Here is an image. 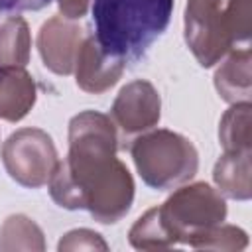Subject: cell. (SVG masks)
<instances>
[{"label": "cell", "instance_id": "cell-13", "mask_svg": "<svg viewBox=\"0 0 252 252\" xmlns=\"http://www.w3.org/2000/svg\"><path fill=\"white\" fill-rule=\"evenodd\" d=\"M250 171V152H224L213 169L217 191L228 199L248 201L252 195Z\"/></svg>", "mask_w": 252, "mask_h": 252}, {"label": "cell", "instance_id": "cell-15", "mask_svg": "<svg viewBox=\"0 0 252 252\" xmlns=\"http://www.w3.org/2000/svg\"><path fill=\"white\" fill-rule=\"evenodd\" d=\"M250 102H234L222 114L219 124V140L224 152H250L252 132H250Z\"/></svg>", "mask_w": 252, "mask_h": 252}, {"label": "cell", "instance_id": "cell-14", "mask_svg": "<svg viewBox=\"0 0 252 252\" xmlns=\"http://www.w3.org/2000/svg\"><path fill=\"white\" fill-rule=\"evenodd\" d=\"M32 37L28 22L12 16L0 24V67H26L30 61Z\"/></svg>", "mask_w": 252, "mask_h": 252}, {"label": "cell", "instance_id": "cell-3", "mask_svg": "<svg viewBox=\"0 0 252 252\" xmlns=\"http://www.w3.org/2000/svg\"><path fill=\"white\" fill-rule=\"evenodd\" d=\"M130 156L142 181L158 191L177 189L195 177L199 154L193 142L173 130H148L130 144Z\"/></svg>", "mask_w": 252, "mask_h": 252}, {"label": "cell", "instance_id": "cell-17", "mask_svg": "<svg viewBox=\"0 0 252 252\" xmlns=\"http://www.w3.org/2000/svg\"><path fill=\"white\" fill-rule=\"evenodd\" d=\"M41 228L26 215H12L0 226V250H43Z\"/></svg>", "mask_w": 252, "mask_h": 252}, {"label": "cell", "instance_id": "cell-6", "mask_svg": "<svg viewBox=\"0 0 252 252\" xmlns=\"http://www.w3.org/2000/svg\"><path fill=\"white\" fill-rule=\"evenodd\" d=\"M185 41L201 67L217 65L236 47L226 16V0H187Z\"/></svg>", "mask_w": 252, "mask_h": 252}, {"label": "cell", "instance_id": "cell-11", "mask_svg": "<svg viewBox=\"0 0 252 252\" xmlns=\"http://www.w3.org/2000/svg\"><path fill=\"white\" fill-rule=\"evenodd\" d=\"M37 87L24 67H0V118L20 122L35 104Z\"/></svg>", "mask_w": 252, "mask_h": 252}, {"label": "cell", "instance_id": "cell-2", "mask_svg": "<svg viewBox=\"0 0 252 252\" xmlns=\"http://www.w3.org/2000/svg\"><path fill=\"white\" fill-rule=\"evenodd\" d=\"M94 39L126 65L144 57L165 32L173 0H93Z\"/></svg>", "mask_w": 252, "mask_h": 252}, {"label": "cell", "instance_id": "cell-21", "mask_svg": "<svg viewBox=\"0 0 252 252\" xmlns=\"http://www.w3.org/2000/svg\"><path fill=\"white\" fill-rule=\"evenodd\" d=\"M53 0H0V14H20L37 12L49 6Z\"/></svg>", "mask_w": 252, "mask_h": 252}, {"label": "cell", "instance_id": "cell-22", "mask_svg": "<svg viewBox=\"0 0 252 252\" xmlns=\"http://www.w3.org/2000/svg\"><path fill=\"white\" fill-rule=\"evenodd\" d=\"M91 2L93 0H57L61 16L67 20H81L87 14Z\"/></svg>", "mask_w": 252, "mask_h": 252}, {"label": "cell", "instance_id": "cell-5", "mask_svg": "<svg viewBox=\"0 0 252 252\" xmlns=\"http://www.w3.org/2000/svg\"><path fill=\"white\" fill-rule=\"evenodd\" d=\"M6 173L22 187L37 189L47 185L59 158L51 136L41 128H20L2 146Z\"/></svg>", "mask_w": 252, "mask_h": 252}, {"label": "cell", "instance_id": "cell-20", "mask_svg": "<svg viewBox=\"0 0 252 252\" xmlns=\"http://www.w3.org/2000/svg\"><path fill=\"white\" fill-rule=\"evenodd\" d=\"M57 248L63 250H108V244L104 238L91 230V228H75L69 230L57 244Z\"/></svg>", "mask_w": 252, "mask_h": 252}, {"label": "cell", "instance_id": "cell-16", "mask_svg": "<svg viewBox=\"0 0 252 252\" xmlns=\"http://www.w3.org/2000/svg\"><path fill=\"white\" fill-rule=\"evenodd\" d=\"M128 240L136 250H167L173 248L175 242L169 236L158 207L146 211L130 228Z\"/></svg>", "mask_w": 252, "mask_h": 252}, {"label": "cell", "instance_id": "cell-9", "mask_svg": "<svg viewBox=\"0 0 252 252\" xmlns=\"http://www.w3.org/2000/svg\"><path fill=\"white\" fill-rule=\"evenodd\" d=\"M83 28L63 16L49 18L37 33V49L43 65L55 75H71L83 43Z\"/></svg>", "mask_w": 252, "mask_h": 252}, {"label": "cell", "instance_id": "cell-12", "mask_svg": "<svg viewBox=\"0 0 252 252\" xmlns=\"http://www.w3.org/2000/svg\"><path fill=\"white\" fill-rule=\"evenodd\" d=\"M252 53L246 47H234L224 57L215 73V89L222 100L250 102L252 94V73H250Z\"/></svg>", "mask_w": 252, "mask_h": 252}, {"label": "cell", "instance_id": "cell-4", "mask_svg": "<svg viewBox=\"0 0 252 252\" xmlns=\"http://www.w3.org/2000/svg\"><path fill=\"white\" fill-rule=\"evenodd\" d=\"M158 211L175 246H191L201 234L226 219L224 197L205 181L179 185Z\"/></svg>", "mask_w": 252, "mask_h": 252}, {"label": "cell", "instance_id": "cell-10", "mask_svg": "<svg viewBox=\"0 0 252 252\" xmlns=\"http://www.w3.org/2000/svg\"><path fill=\"white\" fill-rule=\"evenodd\" d=\"M124 69L126 63L122 59L102 51L94 35H87L79 47L73 71L79 89L91 94H102L118 83Z\"/></svg>", "mask_w": 252, "mask_h": 252}, {"label": "cell", "instance_id": "cell-18", "mask_svg": "<svg viewBox=\"0 0 252 252\" xmlns=\"http://www.w3.org/2000/svg\"><path fill=\"white\" fill-rule=\"evenodd\" d=\"M248 246V234L234 224H217L201 234L191 248L197 250H244Z\"/></svg>", "mask_w": 252, "mask_h": 252}, {"label": "cell", "instance_id": "cell-7", "mask_svg": "<svg viewBox=\"0 0 252 252\" xmlns=\"http://www.w3.org/2000/svg\"><path fill=\"white\" fill-rule=\"evenodd\" d=\"M132 201L134 179L118 158H114L94 177V181H91L85 193V209L94 220L102 224H112L126 217Z\"/></svg>", "mask_w": 252, "mask_h": 252}, {"label": "cell", "instance_id": "cell-19", "mask_svg": "<svg viewBox=\"0 0 252 252\" xmlns=\"http://www.w3.org/2000/svg\"><path fill=\"white\" fill-rule=\"evenodd\" d=\"M226 16L234 45H248L250 39V0H226Z\"/></svg>", "mask_w": 252, "mask_h": 252}, {"label": "cell", "instance_id": "cell-1", "mask_svg": "<svg viewBox=\"0 0 252 252\" xmlns=\"http://www.w3.org/2000/svg\"><path fill=\"white\" fill-rule=\"evenodd\" d=\"M118 130L110 116L83 110L69 122V152L55 167L47 185L51 199L69 211L85 209L89 183L116 158Z\"/></svg>", "mask_w": 252, "mask_h": 252}, {"label": "cell", "instance_id": "cell-8", "mask_svg": "<svg viewBox=\"0 0 252 252\" xmlns=\"http://www.w3.org/2000/svg\"><path fill=\"white\" fill-rule=\"evenodd\" d=\"M110 116L124 138H134L152 130L161 118L158 89L144 79L124 85L112 102Z\"/></svg>", "mask_w": 252, "mask_h": 252}]
</instances>
